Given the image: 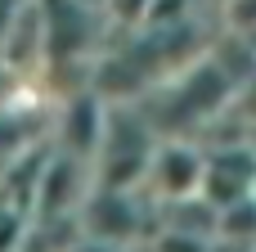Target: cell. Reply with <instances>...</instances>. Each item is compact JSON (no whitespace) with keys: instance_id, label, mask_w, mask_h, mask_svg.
I'll use <instances>...</instances> for the list:
<instances>
[{"instance_id":"cell-1","label":"cell","mask_w":256,"mask_h":252,"mask_svg":"<svg viewBox=\"0 0 256 252\" xmlns=\"http://www.w3.org/2000/svg\"><path fill=\"white\" fill-rule=\"evenodd\" d=\"M76 230H81V239H94L104 248L122 252V243H130L140 234V207H135L130 189H99L94 185L76 212Z\"/></svg>"},{"instance_id":"cell-3","label":"cell","mask_w":256,"mask_h":252,"mask_svg":"<svg viewBox=\"0 0 256 252\" xmlns=\"http://www.w3.org/2000/svg\"><path fill=\"white\" fill-rule=\"evenodd\" d=\"M63 252H117V248H104V243H94V239H81V234H76Z\"/></svg>"},{"instance_id":"cell-2","label":"cell","mask_w":256,"mask_h":252,"mask_svg":"<svg viewBox=\"0 0 256 252\" xmlns=\"http://www.w3.org/2000/svg\"><path fill=\"white\" fill-rule=\"evenodd\" d=\"M202 176H207L202 149L180 144V140H166V144L153 149L148 171H144V185H148L162 203H184V198H198V194H202Z\"/></svg>"}]
</instances>
